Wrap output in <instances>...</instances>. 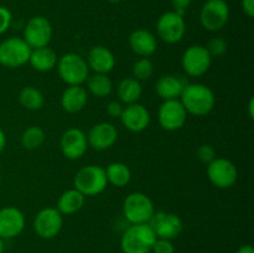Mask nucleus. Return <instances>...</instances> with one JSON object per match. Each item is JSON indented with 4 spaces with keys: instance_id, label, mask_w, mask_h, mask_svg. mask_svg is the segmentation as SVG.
Segmentation results:
<instances>
[{
    "instance_id": "23",
    "label": "nucleus",
    "mask_w": 254,
    "mask_h": 253,
    "mask_svg": "<svg viewBox=\"0 0 254 253\" xmlns=\"http://www.w3.org/2000/svg\"><path fill=\"white\" fill-rule=\"evenodd\" d=\"M57 61L59 57L56 52L49 46L32 49L29 59V63L37 72H50L56 67Z\"/></svg>"
},
{
    "instance_id": "17",
    "label": "nucleus",
    "mask_w": 254,
    "mask_h": 253,
    "mask_svg": "<svg viewBox=\"0 0 254 253\" xmlns=\"http://www.w3.org/2000/svg\"><path fill=\"white\" fill-rule=\"evenodd\" d=\"M25 216L14 206H6L0 210V237L2 240L15 238L24 231Z\"/></svg>"
},
{
    "instance_id": "18",
    "label": "nucleus",
    "mask_w": 254,
    "mask_h": 253,
    "mask_svg": "<svg viewBox=\"0 0 254 253\" xmlns=\"http://www.w3.org/2000/svg\"><path fill=\"white\" fill-rule=\"evenodd\" d=\"M122 124L133 133H141L150 124V113L140 103L127 104L121 116Z\"/></svg>"
},
{
    "instance_id": "4",
    "label": "nucleus",
    "mask_w": 254,
    "mask_h": 253,
    "mask_svg": "<svg viewBox=\"0 0 254 253\" xmlns=\"http://www.w3.org/2000/svg\"><path fill=\"white\" fill-rule=\"evenodd\" d=\"M73 183L74 189L86 197L99 195L108 185L106 170L99 165H87L82 168L74 176Z\"/></svg>"
},
{
    "instance_id": "37",
    "label": "nucleus",
    "mask_w": 254,
    "mask_h": 253,
    "mask_svg": "<svg viewBox=\"0 0 254 253\" xmlns=\"http://www.w3.org/2000/svg\"><path fill=\"white\" fill-rule=\"evenodd\" d=\"M242 10L248 17L254 16V0H242Z\"/></svg>"
},
{
    "instance_id": "38",
    "label": "nucleus",
    "mask_w": 254,
    "mask_h": 253,
    "mask_svg": "<svg viewBox=\"0 0 254 253\" xmlns=\"http://www.w3.org/2000/svg\"><path fill=\"white\" fill-rule=\"evenodd\" d=\"M236 253H254V248L251 245H243L236 251Z\"/></svg>"
},
{
    "instance_id": "8",
    "label": "nucleus",
    "mask_w": 254,
    "mask_h": 253,
    "mask_svg": "<svg viewBox=\"0 0 254 253\" xmlns=\"http://www.w3.org/2000/svg\"><path fill=\"white\" fill-rule=\"evenodd\" d=\"M230 19V7L225 0H208L200 14L201 25L208 31L223 29Z\"/></svg>"
},
{
    "instance_id": "11",
    "label": "nucleus",
    "mask_w": 254,
    "mask_h": 253,
    "mask_svg": "<svg viewBox=\"0 0 254 253\" xmlns=\"http://www.w3.org/2000/svg\"><path fill=\"white\" fill-rule=\"evenodd\" d=\"M148 225L153 228L154 233L158 238H165V240H175L183 232V221L176 213L165 212H155Z\"/></svg>"
},
{
    "instance_id": "13",
    "label": "nucleus",
    "mask_w": 254,
    "mask_h": 253,
    "mask_svg": "<svg viewBox=\"0 0 254 253\" xmlns=\"http://www.w3.org/2000/svg\"><path fill=\"white\" fill-rule=\"evenodd\" d=\"M52 37V26L44 16H34L27 21L24 29V37L31 49L49 46Z\"/></svg>"
},
{
    "instance_id": "29",
    "label": "nucleus",
    "mask_w": 254,
    "mask_h": 253,
    "mask_svg": "<svg viewBox=\"0 0 254 253\" xmlns=\"http://www.w3.org/2000/svg\"><path fill=\"white\" fill-rule=\"evenodd\" d=\"M45 138V131L40 126H29L21 135V145L26 150H36L44 144Z\"/></svg>"
},
{
    "instance_id": "40",
    "label": "nucleus",
    "mask_w": 254,
    "mask_h": 253,
    "mask_svg": "<svg viewBox=\"0 0 254 253\" xmlns=\"http://www.w3.org/2000/svg\"><path fill=\"white\" fill-rule=\"evenodd\" d=\"M248 113H250V118H254V99L251 98L250 103H248Z\"/></svg>"
},
{
    "instance_id": "34",
    "label": "nucleus",
    "mask_w": 254,
    "mask_h": 253,
    "mask_svg": "<svg viewBox=\"0 0 254 253\" xmlns=\"http://www.w3.org/2000/svg\"><path fill=\"white\" fill-rule=\"evenodd\" d=\"M11 20L12 15L10 10L5 6H0V35L6 32V30L11 25Z\"/></svg>"
},
{
    "instance_id": "14",
    "label": "nucleus",
    "mask_w": 254,
    "mask_h": 253,
    "mask_svg": "<svg viewBox=\"0 0 254 253\" xmlns=\"http://www.w3.org/2000/svg\"><path fill=\"white\" fill-rule=\"evenodd\" d=\"M64 220L56 207L42 208L37 212L34 220V231L39 237L50 240L56 237L61 231Z\"/></svg>"
},
{
    "instance_id": "42",
    "label": "nucleus",
    "mask_w": 254,
    "mask_h": 253,
    "mask_svg": "<svg viewBox=\"0 0 254 253\" xmlns=\"http://www.w3.org/2000/svg\"><path fill=\"white\" fill-rule=\"evenodd\" d=\"M109 2H112V4H117V2H121L122 0H108Z\"/></svg>"
},
{
    "instance_id": "10",
    "label": "nucleus",
    "mask_w": 254,
    "mask_h": 253,
    "mask_svg": "<svg viewBox=\"0 0 254 253\" xmlns=\"http://www.w3.org/2000/svg\"><path fill=\"white\" fill-rule=\"evenodd\" d=\"M207 176L211 183L220 189H230L238 179L235 164L225 158H216L207 165Z\"/></svg>"
},
{
    "instance_id": "25",
    "label": "nucleus",
    "mask_w": 254,
    "mask_h": 253,
    "mask_svg": "<svg viewBox=\"0 0 254 253\" xmlns=\"http://www.w3.org/2000/svg\"><path fill=\"white\" fill-rule=\"evenodd\" d=\"M86 196L76 189H71L62 193L57 200V210L61 215H73L84 206Z\"/></svg>"
},
{
    "instance_id": "36",
    "label": "nucleus",
    "mask_w": 254,
    "mask_h": 253,
    "mask_svg": "<svg viewBox=\"0 0 254 253\" xmlns=\"http://www.w3.org/2000/svg\"><path fill=\"white\" fill-rule=\"evenodd\" d=\"M170 1L174 7V11L184 16V14H185L186 10L189 9V6L191 5L192 0H170Z\"/></svg>"
},
{
    "instance_id": "5",
    "label": "nucleus",
    "mask_w": 254,
    "mask_h": 253,
    "mask_svg": "<svg viewBox=\"0 0 254 253\" xmlns=\"http://www.w3.org/2000/svg\"><path fill=\"white\" fill-rule=\"evenodd\" d=\"M155 213V207L148 195L143 192H131L124 198L123 215L131 225L148 223Z\"/></svg>"
},
{
    "instance_id": "26",
    "label": "nucleus",
    "mask_w": 254,
    "mask_h": 253,
    "mask_svg": "<svg viewBox=\"0 0 254 253\" xmlns=\"http://www.w3.org/2000/svg\"><path fill=\"white\" fill-rule=\"evenodd\" d=\"M106 176L108 184L117 186V188H123L128 185L131 179V171L129 166L124 163H111L106 169Z\"/></svg>"
},
{
    "instance_id": "21",
    "label": "nucleus",
    "mask_w": 254,
    "mask_h": 253,
    "mask_svg": "<svg viewBox=\"0 0 254 253\" xmlns=\"http://www.w3.org/2000/svg\"><path fill=\"white\" fill-rule=\"evenodd\" d=\"M186 84L188 83L181 77L174 76V74H166V76L160 77L158 79L155 91L158 96L164 101L179 99Z\"/></svg>"
},
{
    "instance_id": "19",
    "label": "nucleus",
    "mask_w": 254,
    "mask_h": 253,
    "mask_svg": "<svg viewBox=\"0 0 254 253\" xmlns=\"http://www.w3.org/2000/svg\"><path fill=\"white\" fill-rule=\"evenodd\" d=\"M87 64L94 73L108 74L116 66V57L113 52L106 46H94L89 50Z\"/></svg>"
},
{
    "instance_id": "32",
    "label": "nucleus",
    "mask_w": 254,
    "mask_h": 253,
    "mask_svg": "<svg viewBox=\"0 0 254 253\" xmlns=\"http://www.w3.org/2000/svg\"><path fill=\"white\" fill-rule=\"evenodd\" d=\"M196 158L202 164L208 165L211 161H213L216 159V151L212 146L208 145V144H205V145H201L196 150Z\"/></svg>"
},
{
    "instance_id": "33",
    "label": "nucleus",
    "mask_w": 254,
    "mask_h": 253,
    "mask_svg": "<svg viewBox=\"0 0 254 253\" xmlns=\"http://www.w3.org/2000/svg\"><path fill=\"white\" fill-rule=\"evenodd\" d=\"M153 253H175V246H174L173 241L165 240V238H158L156 237L155 242H154L153 248H151Z\"/></svg>"
},
{
    "instance_id": "39",
    "label": "nucleus",
    "mask_w": 254,
    "mask_h": 253,
    "mask_svg": "<svg viewBox=\"0 0 254 253\" xmlns=\"http://www.w3.org/2000/svg\"><path fill=\"white\" fill-rule=\"evenodd\" d=\"M6 146V135H5V131L0 128V153L5 149Z\"/></svg>"
},
{
    "instance_id": "24",
    "label": "nucleus",
    "mask_w": 254,
    "mask_h": 253,
    "mask_svg": "<svg viewBox=\"0 0 254 253\" xmlns=\"http://www.w3.org/2000/svg\"><path fill=\"white\" fill-rule=\"evenodd\" d=\"M143 94V87L141 83L134 77H127L119 82L117 87V96L119 101L123 104H133L138 103Z\"/></svg>"
},
{
    "instance_id": "3",
    "label": "nucleus",
    "mask_w": 254,
    "mask_h": 253,
    "mask_svg": "<svg viewBox=\"0 0 254 253\" xmlns=\"http://www.w3.org/2000/svg\"><path fill=\"white\" fill-rule=\"evenodd\" d=\"M57 72L68 86H82L89 76V67L86 59L74 52H68L57 61Z\"/></svg>"
},
{
    "instance_id": "15",
    "label": "nucleus",
    "mask_w": 254,
    "mask_h": 253,
    "mask_svg": "<svg viewBox=\"0 0 254 253\" xmlns=\"http://www.w3.org/2000/svg\"><path fill=\"white\" fill-rule=\"evenodd\" d=\"M60 146H61L62 154L69 160L81 159L88 149L87 135L83 130L78 128L67 129L62 134Z\"/></svg>"
},
{
    "instance_id": "6",
    "label": "nucleus",
    "mask_w": 254,
    "mask_h": 253,
    "mask_svg": "<svg viewBox=\"0 0 254 253\" xmlns=\"http://www.w3.org/2000/svg\"><path fill=\"white\" fill-rule=\"evenodd\" d=\"M31 50L21 37H9L0 44V64L6 68H19L29 62Z\"/></svg>"
},
{
    "instance_id": "41",
    "label": "nucleus",
    "mask_w": 254,
    "mask_h": 253,
    "mask_svg": "<svg viewBox=\"0 0 254 253\" xmlns=\"http://www.w3.org/2000/svg\"><path fill=\"white\" fill-rule=\"evenodd\" d=\"M5 251V243H4V240H2L1 237H0V253H4Z\"/></svg>"
},
{
    "instance_id": "28",
    "label": "nucleus",
    "mask_w": 254,
    "mask_h": 253,
    "mask_svg": "<svg viewBox=\"0 0 254 253\" xmlns=\"http://www.w3.org/2000/svg\"><path fill=\"white\" fill-rule=\"evenodd\" d=\"M19 102L24 108L29 111H39L44 106V94L32 86L24 87L19 94Z\"/></svg>"
},
{
    "instance_id": "12",
    "label": "nucleus",
    "mask_w": 254,
    "mask_h": 253,
    "mask_svg": "<svg viewBox=\"0 0 254 253\" xmlns=\"http://www.w3.org/2000/svg\"><path fill=\"white\" fill-rule=\"evenodd\" d=\"M185 20L183 15L175 11H169L161 15L156 24L159 37L168 44H176L181 41L185 35Z\"/></svg>"
},
{
    "instance_id": "2",
    "label": "nucleus",
    "mask_w": 254,
    "mask_h": 253,
    "mask_svg": "<svg viewBox=\"0 0 254 253\" xmlns=\"http://www.w3.org/2000/svg\"><path fill=\"white\" fill-rule=\"evenodd\" d=\"M156 235L148 223L131 225L121 237V250L123 253H150Z\"/></svg>"
},
{
    "instance_id": "31",
    "label": "nucleus",
    "mask_w": 254,
    "mask_h": 253,
    "mask_svg": "<svg viewBox=\"0 0 254 253\" xmlns=\"http://www.w3.org/2000/svg\"><path fill=\"white\" fill-rule=\"evenodd\" d=\"M206 49H207L211 57H220L225 55L226 51H227V42L223 39H221V37H213V39L208 41Z\"/></svg>"
},
{
    "instance_id": "43",
    "label": "nucleus",
    "mask_w": 254,
    "mask_h": 253,
    "mask_svg": "<svg viewBox=\"0 0 254 253\" xmlns=\"http://www.w3.org/2000/svg\"><path fill=\"white\" fill-rule=\"evenodd\" d=\"M207 1H208V0H207Z\"/></svg>"
},
{
    "instance_id": "27",
    "label": "nucleus",
    "mask_w": 254,
    "mask_h": 253,
    "mask_svg": "<svg viewBox=\"0 0 254 253\" xmlns=\"http://www.w3.org/2000/svg\"><path fill=\"white\" fill-rule=\"evenodd\" d=\"M86 83L88 91L98 98L109 96L112 89H113L111 78L103 73H93L92 76H88Z\"/></svg>"
},
{
    "instance_id": "9",
    "label": "nucleus",
    "mask_w": 254,
    "mask_h": 253,
    "mask_svg": "<svg viewBox=\"0 0 254 253\" xmlns=\"http://www.w3.org/2000/svg\"><path fill=\"white\" fill-rule=\"evenodd\" d=\"M159 124L164 130L175 131L184 126L188 119V112L180 99H170L161 103L158 112Z\"/></svg>"
},
{
    "instance_id": "35",
    "label": "nucleus",
    "mask_w": 254,
    "mask_h": 253,
    "mask_svg": "<svg viewBox=\"0 0 254 253\" xmlns=\"http://www.w3.org/2000/svg\"><path fill=\"white\" fill-rule=\"evenodd\" d=\"M124 106L122 102L112 101L107 104V113L112 117V118H121L122 113H123Z\"/></svg>"
},
{
    "instance_id": "30",
    "label": "nucleus",
    "mask_w": 254,
    "mask_h": 253,
    "mask_svg": "<svg viewBox=\"0 0 254 253\" xmlns=\"http://www.w3.org/2000/svg\"><path fill=\"white\" fill-rule=\"evenodd\" d=\"M154 73V63L148 57H141L133 64V77L139 82L148 81Z\"/></svg>"
},
{
    "instance_id": "20",
    "label": "nucleus",
    "mask_w": 254,
    "mask_h": 253,
    "mask_svg": "<svg viewBox=\"0 0 254 253\" xmlns=\"http://www.w3.org/2000/svg\"><path fill=\"white\" fill-rule=\"evenodd\" d=\"M129 45L133 52L141 57H148L156 51L158 42L155 36L145 29H138L129 36Z\"/></svg>"
},
{
    "instance_id": "7",
    "label": "nucleus",
    "mask_w": 254,
    "mask_h": 253,
    "mask_svg": "<svg viewBox=\"0 0 254 253\" xmlns=\"http://www.w3.org/2000/svg\"><path fill=\"white\" fill-rule=\"evenodd\" d=\"M212 57L206 46L192 45L185 50L181 59V66L186 74L191 77H201L210 69Z\"/></svg>"
},
{
    "instance_id": "1",
    "label": "nucleus",
    "mask_w": 254,
    "mask_h": 253,
    "mask_svg": "<svg viewBox=\"0 0 254 253\" xmlns=\"http://www.w3.org/2000/svg\"><path fill=\"white\" fill-rule=\"evenodd\" d=\"M180 102L188 113L206 116L213 109L216 97L212 89L202 83H189L180 96Z\"/></svg>"
},
{
    "instance_id": "16",
    "label": "nucleus",
    "mask_w": 254,
    "mask_h": 253,
    "mask_svg": "<svg viewBox=\"0 0 254 253\" xmlns=\"http://www.w3.org/2000/svg\"><path fill=\"white\" fill-rule=\"evenodd\" d=\"M118 139V130L116 126L108 122H101L94 124L87 134V141L92 149L103 151L112 148Z\"/></svg>"
},
{
    "instance_id": "22",
    "label": "nucleus",
    "mask_w": 254,
    "mask_h": 253,
    "mask_svg": "<svg viewBox=\"0 0 254 253\" xmlns=\"http://www.w3.org/2000/svg\"><path fill=\"white\" fill-rule=\"evenodd\" d=\"M88 92L82 86H68L61 96V106L68 113H77L86 107Z\"/></svg>"
}]
</instances>
